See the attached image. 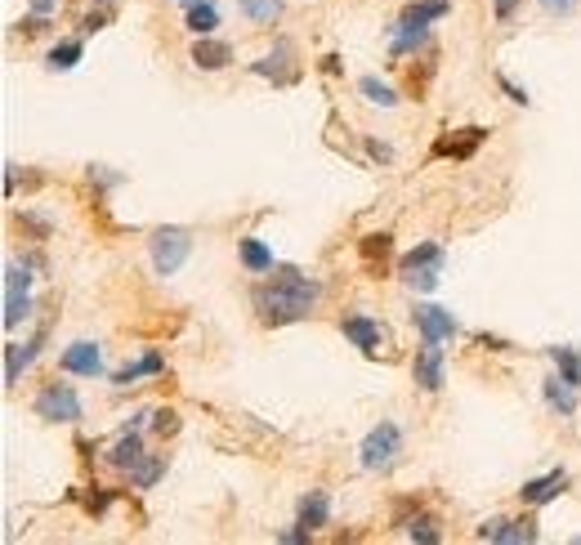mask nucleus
<instances>
[{
    "label": "nucleus",
    "instance_id": "obj_37",
    "mask_svg": "<svg viewBox=\"0 0 581 545\" xmlns=\"http://www.w3.org/2000/svg\"><path fill=\"white\" fill-rule=\"evenodd\" d=\"M50 18H41V14H27V18H18V32L23 36H41V32H50Z\"/></svg>",
    "mask_w": 581,
    "mask_h": 545
},
{
    "label": "nucleus",
    "instance_id": "obj_21",
    "mask_svg": "<svg viewBox=\"0 0 581 545\" xmlns=\"http://www.w3.org/2000/svg\"><path fill=\"white\" fill-rule=\"evenodd\" d=\"M483 139H488V130H483V126H465V130H456V139H438V143H434V157H456V161H465Z\"/></svg>",
    "mask_w": 581,
    "mask_h": 545
},
{
    "label": "nucleus",
    "instance_id": "obj_24",
    "mask_svg": "<svg viewBox=\"0 0 581 545\" xmlns=\"http://www.w3.org/2000/svg\"><path fill=\"white\" fill-rule=\"evenodd\" d=\"M188 9V32L193 36H211L219 27V5L215 0H184Z\"/></svg>",
    "mask_w": 581,
    "mask_h": 545
},
{
    "label": "nucleus",
    "instance_id": "obj_7",
    "mask_svg": "<svg viewBox=\"0 0 581 545\" xmlns=\"http://www.w3.org/2000/svg\"><path fill=\"white\" fill-rule=\"evenodd\" d=\"M251 76H264V81H273V85H295V81H300V68H295V45L278 41V45H273V54H264V59L251 63Z\"/></svg>",
    "mask_w": 581,
    "mask_h": 545
},
{
    "label": "nucleus",
    "instance_id": "obj_23",
    "mask_svg": "<svg viewBox=\"0 0 581 545\" xmlns=\"http://www.w3.org/2000/svg\"><path fill=\"white\" fill-rule=\"evenodd\" d=\"M546 358L555 362L559 380H568V385L581 394V349L577 344H555V349H546Z\"/></svg>",
    "mask_w": 581,
    "mask_h": 545
},
{
    "label": "nucleus",
    "instance_id": "obj_1",
    "mask_svg": "<svg viewBox=\"0 0 581 545\" xmlns=\"http://www.w3.org/2000/svg\"><path fill=\"white\" fill-rule=\"evenodd\" d=\"M318 300H322V282L304 277L291 264H278L269 282H260L251 291V309L260 313L264 327H291V322L313 318Z\"/></svg>",
    "mask_w": 581,
    "mask_h": 545
},
{
    "label": "nucleus",
    "instance_id": "obj_35",
    "mask_svg": "<svg viewBox=\"0 0 581 545\" xmlns=\"http://www.w3.org/2000/svg\"><path fill=\"white\" fill-rule=\"evenodd\" d=\"M541 9H546L550 18H573L577 9H581V0H537Z\"/></svg>",
    "mask_w": 581,
    "mask_h": 545
},
{
    "label": "nucleus",
    "instance_id": "obj_6",
    "mask_svg": "<svg viewBox=\"0 0 581 545\" xmlns=\"http://www.w3.org/2000/svg\"><path fill=\"white\" fill-rule=\"evenodd\" d=\"M412 327L421 331V340L447 344L456 331H461V322H456L452 309H443V304H416V309H412Z\"/></svg>",
    "mask_w": 581,
    "mask_h": 545
},
{
    "label": "nucleus",
    "instance_id": "obj_43",
    "mask_svg": "<svg viewBox=\"0 0 581 545\" xmlns=\"http://www.w3.org/2000/svg\"><path fill=\"white\" fill-rule=\"evenodd\" d=\"M54 9H59V0H32V14L41 18H54Z\"/></svg>",
    "mask_w": 581,
    "mask_h": 545
},
{
    "label": "nucleus",
    "instance_id": "obj_36",
    "mask_svg": "<svg viewBox=\"0 0 581 545\" xmlns=\"http://www.w3.org/2000/svg\"><path fill=\"white\" fill-rule=\"evenodd\" d=\"M497 85H501V94H506V99H510V103H519V108H528V103H532V99H528V90H523V85H514V81H510V76H506V72H501V76H497Z\"/></svg>",
    "mask_w": 581,
    "mask_h": 545
},
{
    "label": "nucleus",
    "instance_id": "obj_30",
    "mask_svg": "<svg viewBox=\"0 0 581 545\" xmlns=\"http://www.w3.org/2000/svg\"><path fill=\"white\" fill-rule=\"evenodd\" d=\"M81 54H85L81 41H59V45L50 50V59H45V63H50L54 72H72L76 63H81Z\"/></svg>",
    "mask_w": 581,
    "mask_h": 545
},
{
    "label": "nucleus",
    "instance_id": "obj_42",
    "mask_svg": "<svg viewBox=\"0 0 581 545\" xmlns=\"http://www.w3.org/2000/svg\"><path fill=\"white\" fill-rule=\"evenodd\" d=\"M108 23V9H94V14H85V23H81V32H99V27Z\"/></svg>",
    "mask_w": 581,
    "mask_h": 545
},
{
    "label": "nucleus",
    "instance_id": "obj_44",
    "mask_svg": "<svg viewBox=\"0 0 581 545\" xmlns=\"http://www.w3.org/2000/svg\"><path fill=\"white\" fill-rule=\"evenodd\" d=\"M14 188H18V166L9 161V166H5V197H14Z\"/></svg>",
    "mask_w": 581,
    "mask_h": 545
},
{
    "label": "nucleus",
    "instance_id": "obj_8",
    "mask_svg": "<svg viewBox=\"0 0 581 545\" xmlns=\"http://www.w3.org/2000/svg\"><path fill=\"white\" fill-rule=\"evenodd\" d=\"M474 537L492 541V545H532L541 532H537V519H488V523H479Z\"/></svg>",
    "mask_w": 581,
    "mask_h": 545
},
{
    "label": "nucleus",
    "instance_id": "obj_34",
    "mask_svg": "<svg viewBox=\"0 0 581 545\" xmlns=\"http://www.w3.org/2000/svg\"><path fill=\"white\" fill-rule=\"evenodd\" d=\"M112 501H117V492H108V487H94V492L85 496V510H90V514H108Z\"/></svg>",
    "mask_w": 581,
    "mask_h": 545
},
{
    "label": "nucleus",
    "instance_id": "obj_40",
    "mask_svg": "<svg viewBox=\"0 0 581 545\" xmlns=\"http://www.w3.org/2000/svg\"><path fill=\"white\" fill-rule=\"evenodd\" d=\"M367 152H371V161H394V148H389V143H376V139H367Z\"/></svg>",
    "mask_w": 581,
    "mask_h": 545
},
{
    "label": "nucleus",
    "instance_id": "obj_13",
    "mask_svg": "<svg viewBox=\"0 0 581 545\" xmlns=\"http://www.w3.org/2000/svg\"><path fill=\"white\" fill-rule=\"evenodd\" d=\"M45 336H50V331L41 327L27 344H5V389H14V385H18V376H23V371L36 362V353H41Z\"/></svg>",
    "mask_w": 581,
    "mask_h": 545
},
{
    "label": "nucleus",
    "instance_id": "obj_33",
    "mask_svg": "<svg viewBox=\"0 0 581 545\" xmlns=\"http://www.w3.org/2000/svg\"><path fill=\"white\" fill-rule=\"evenodd\" d=\"M152 434H157V438H166V434H179V411H170V407L152 411Z\"/></svg>",
    "mask_w": 581,
    "mask_h": 545
},
{
    "label": "nucleus",
    "instance_id": "obj_22",
    "mask_svg": "<svg viewBox=\"0 0 581 545\" xmlns=\"http://www.w3.org/2000/svg\"><path fill=\"white\" fill-rule=\"evenodd\" d=\"M452 14V0H412V5L398 14V23H412V27H434L438 18Z\"/></svg>",
    "mask_w": 581,
    "mask_h": 545
},
{
    "label": "nucleus",
    "instance_id": "obj_19",
    "mask_svg": "<svg viewBox=\"0 0 581 545\" xmlns=\"http://www.w3.org/2000/svg\"><path fill=\"white\" fill-rule=\"evenodd\" d=\"M166 371V353H144V358H135V362H126L121 371H112V385L117 389H126V385H135V380H144V376H161Z\"/></svg>",
    "mask_w": 581,
    "mask_h": 545
},
{
    "label": "nucleus",
    "instance_id": "obj_9",
    "mask_svg": "<svg viewBox=\"0 0 581 545\" xmlns=\"http://www.w3.org/2000/svg\"><path fill=\"white\" fill-rule=\"evenodd\" d=\"M412 380L425 389V394H438L447 385V362H443V344L421 340V353L412 362Z\"/></svg>",
    "mask_w": 581,
    "mask_h": 545
},
{
    "label": "nucleus",
    "instance_id": "obj_41",
    "mask_svg": "<svg viewBox=\"0 0 581 545\" xmlns=\"http://www.w3.org/2000/svg\"><path fill=\"white\" fill-rule=\"evenodd\" d=\"M523 5V0H492V9H497V18H501V23H510V18H514V9H519Z\"/></svg>",
    "mask_w": 581,
    "mask_h": 545
},
{
    "label": "nucleus",
    "instance_id": "obj_17",
    "mask_svg": "<svg viewBox=\"0 0 581 545\" xmlns=\"http://www.w3.org/2000/svg\"><path fill=\"white\" fill-rule=\"evenodd\" d=\"M541 398H546V407L550 411H559V416H577V403H581V394H577V389L573 385H568V380H559V371H555V376H546V380H541Z\"/></svg>",
    "mask_w": 581,
    "mask_h": 545
},
{
    "label": "nucleus",
    "instance_id": "obj_26",
    "mask_svg": "<svg viewBox=\"0 0 581 545\" xmlns=\"http://www.w3.org/2000/svg\"><path fill=\"white\" fill-rule=\"evenodd\" d=\"M287 0H237V14L251 18V23H278Z\"/></svg>",
    "mask_w": 581,
    "mask_h": 545
},
{
    "label": "nucleus",
    "instance_id": "obj_4",
    "mask_svg": "<svg viewBox=\"0 0 581 545\" xmlns=\"http://www.w3.org/2000/svg\"><path fill=\"white\" fill-rule=\"evenodd\" d=\"M148 255H152V269H157V277H175L188 264V255H193V233H188V228H179V224L152 228V233H148Z\"/></svg>",
    "mask_w": 581,
    "mask_h": 545
},
{
    "label": "nucleus",
    "instance_id": "obj_12",
    "mask_svg": "<svg viewBox=\"0 0 581 545\" xmlns=\"http://www.w3.org/2000/svg\"><path fill=\"white\" fill-rule=\"evenodd\" d=\"M568 487V470H546L541 478H528V483L519 487V501L532 505V510H541V505H550L555 496H564Z\"/></svg>",
    "mask_w": 581,
    "mask_h": 545
},
{
    "label": "nucleus",
    "instance_id": "obj_29",
    "mask_svg": "<svg viewBox=\"0 0 581 545\" xmlns=\"http://www.w3.org/2000/svg\"><path fill=\"white\" fill-rule=\"evenodd\" d=\"M394 237L389 233H367L363 242H358V251H363V260H367V269L376 273V269H385V260H389V251H394Z\"/></svg>",
    "mask_w": 581,
    "mask_h": 545
},
{
    "label": "nucleus",
    "instance_id": "obj_32",
    "mask_svg": "<svg viewBox=\"0 0 581 545\" xmlns=\"http://www.w3.org/2000/svg\"><path fill=\"white\" fill-rule=\"evenodd\" d=\"M23 318H32V295H5V331H14Z\"/></svg>",
    "mask_w": 581,
    "mask_h": 545
},
{
    "label": "nucleus",
    "instance_id": "obj_14",
    "mask_svg": "<svg viewBox=\"0 0 581 545\" xmlns=\"http://www.w3.org/2000/svg\"><path fill=\"white\" fill-rule=\"evenodd\" d=\"M193 68L197 72H224V68H233V45L215 41V36H197V45H193Z\"/></svg>",
    "mask_w": 581,
    "mask_h": 545
},
{
    "label": "nucleus",
    "instance_id": "obj_16",
    "mask_svg": "<svg viewBox=\"0 0 581 545\" xmlns=\"http://www.w3.org/2000/svg\"><path fill=\"white\" fill-rule=\"evenodd\" d=\"M295 523H304L309 532L327 528V523H331V496L322 492V487L304 492V496H300V510H295Z\"/></svg>",
    "mask_w": 581,
    "mask_h": 545
},
{
    "label": "nucleus",
    "instance_id": "obj_10",
    "mask_svg": "<svg viewBox=\"0 0 581 545\" xmlns=\"http://www.w3.org/2000/svg\"><path fill=\"white\" fill-rule=\"evenodd\" d=\"M59 371H68V376H81V380L103 376V349L94 340H76V344H68V349L59 353Z\"/></svg>",
    "mask_w": 581,
    "mask_h": 545
},
{
    "label": "nucleus",
    "instance_id": "obj_27",
    "mask_svg": "<svg viewBox=\"0 0 581 545\" xmlns=\"http://www.w3.org/2000/svg\"><path fill=\"white\" fill-rule=\"evenodd\" d=\"M161 474H166V456H144V461L130 470V487H135V492H148V487L161 483Z\"/></svg>",
    "mask_w": 581,
    "mask_h": 545
},
{
    "label": "nucleus",
    "instance_id": "obj_31",
    "mask_svg": "<svg viewBox=\"0 0 581 545\" xmlns=\"http://www.w3.org/2000/svg\"><path fill=\"white\" fill-rule=\"evenodd\" d=\"M403 528H407V537L421 541V545H438V541H443V532H438V523L430 519V514H416V519H407Z\"/></svg>",
    "mask_w": 581,
    "mask_h": 545
},
{
    "label": "nucleus",
    "instance_id": "obj_39",
    "mask_svg": "<svg viewBox=\"0 0 581 545\" xmlns=\"http://www.w3.org/2000/svg\"><path fill=\"white\" fill-rule=\"evenodd\" d=\"M23 224L32 228L36 237H50V219H45V215H32V210H23Z\"/></svg>",
    "mask_w": 581,
    "mask_h": 545
},
{
    "label": "nucleus",
    "instance_id": "obj_5",
    "mask_svg": "<svg viewBox=\"0 0 581 545\" xmlns=\"http://www.w3.org/2000/svg\"><path fill=\"white\" fill-rule=\"evenodd\" d=\"M32 411L41 420H50V425H76V420L85 416V403H81V394H76L72 385L50 380V385H41V394L32 398Z\"/></svg>",
    "mask_w": 581,
    "mask_h": 545
},
{
    "label": "nucleus",
    "instance_id": "obj_38",
    "mask_svg": "<svg viewBox=\"0 0 581 545\" xmlns=\"http://www.w3.org/2000/svg\"><path fill=\"white\" fill-rule=\"evenodd\" d=\"M278 541H282V545H309L313 532L304 528V523H295V528H282V532H278Z\"/></svg>",
    "mask_w": 581,
    "mask_h": 545
},
{
    "label": "nucleus",
    "instance_id": "obj_3",
    "mask_svg": "<svg viewBox=\"0 0 581 545\" xmlns=\"http://www.w3.org/2000/svg\"><path fill=\"white\" fill-rule=\"evenodd\" d=\"M398 456H403V425H398V420H380L363 443H358V465H363L367 474L394 470Z\"/></svg>",
    "mask_w": 581,
    "mask_h": 545
},
{
    "label": "nucleus",
    "instance_id": "obj_15",
    "mask_svg": "<svg viewBox=\"0 0 581 545\" xmlns=\"http://www.w3.org/2000/svg\"><path fill=\"white\" fill-rule=\"evenodd\" d=\"M144 456H148V452H144V434H139V429L130 425L126 434H121L117 443L108 447V456H103V461H108L112 470H126V474H130V470H135L139 461H144Z\"/></svg>",
    "mask_w": 581,
    "mask_h": 545
},
{
    "label": "nucleus",
    "instance_id": "obj_20",
    "mask_svg": "<svg viewBox=\"0 0 581 545\" xmlns=\"http://www.w3.org/2000/svg\"><path fill=\"white\" fill-rule=\"evenodd\" d=\"M237 260H242V269H246V273H255V277H264V273L278 269L273 251L260 242V237H242V242H237Z\"/></svg>",
    "mask_w": 581,
    "mask_h": 545
},
{
    "label": "nucleus",
    "instance_id": "obj_45",
    "mask_svg": "<svg viewBox=\"0 0 581 545\" xmlns=\"http://www.w3.org/2000/svg\"><path fill=\"white\" fill-rule=\"evenodd\" d=\"M479 344H488V349H497V353H510V344L497 340V336H479Z\"/></svg>",
    "mask_w": 581,
    "mask_h": 545
},
{
    "label": "nucleus",
    "instance_id": "obj_11",
    "mask_svg": "<svg viewBox=\"0 0 581 545\" xmlns=\"http://www.w3.org/2000/svg\"><path fill=\"white\" fill-rule=\"evenodd\" d=\"M340 331H345V340H354V349H363V358H376L380 340H385L380 322L367 318V313H345V318H340Z\"/></svg>",
    "mask_w": 581,
    "mask_h": 545
},
{
    "label": "nucleus",
    "instance_id": "obj_25",
    "mask_svg": "<svg viewBox=\"0 0 581 545\" xmlns=\"http://www.w3.org/2000/svg\"><path fill=\"white\" fill-rule=\"evenodd\" d=\"M358 94L371 103V108H398V90L380 76H358Z\"/></svg>",
    "mask_w": 581,
    "mask_h": 545
},
{
    "label": "nucleus",
    "instance_id": "obj_18",
    "mask_svg": "<svg viewBox=\"0 0 581 545\" xmlns=\"http://www.w3.org/2000/svg\"><path fill=\"white\" fill-rule=\"evenodd\" d=\"M425 45H430V27H412V23L389 27V54H394V59H407V54L425 50Z\"/></svg>",
    "mask_w": 581,
    "mask_h": 545
},
{
    "label": "nucleus",
    "instance_id": "obj_28",
    "mask_svg": "<svg viewBox=\"0 0 581 545\" xmlns=\"http://www.w3.org/2000/svg\"><path fill=\"white\" fill-rule=\"evenodd\" d=\"M32 269H36L32 255H23V260H9L5 264V295H27V286H32Z\"/></svg>",
    "mask_w": 581,
    "mask_h": 545
},
{
    "label": "nucleus",
    "instance_id": "obj_2",
    "mask_svg": "<svg viewBox=\"0 0 581 545\" xmlns=\"http://www.w3.org/2000/svg\"><path fill=\"white\" fill-rule=\"evenodd\" d=\"M443 269H447V251L438 242H421L416 251H407L403 260H398V277H403V282L412 286L416 295L438 291V282H443Z\"/></svg>",
    "mask_w": 581,
    "mask_h": 545
}]
</instances>
